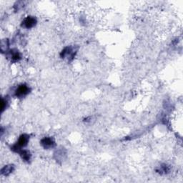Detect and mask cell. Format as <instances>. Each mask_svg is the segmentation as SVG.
Wrapping results in <instances>:
<instances>
[{"label": "cell", "mask_w": 183, "mask_h": 183, "mask_svg": "<svg viewBox=\"0 0 183 183\" xmlns=\"http://www.w3.org/2000/svg\"><path fill=\"white\" fill-rule=\"evenodd\" d=\"M30 88L26 85H21L15 90V95L17 97H23L30 92Z\"/></svg>", "instance_id": "6da1fadb"}, {"label": "cell", "mask_w": 183, "mask_h": 183, "mask_svg": "<svg viewBox=\"0 0 183 183\" xmlns=\"http://www.w3.org/2000/svg\"><path fill=\"white\" fill-rule=\"evenodd\" d=\"M37 24V19L33 16H28L22 22V26L26 29L32 28Z\"/></svg>", "instance_id": "7a4b0ae2"}, {"label": "cell", "mask_w": 183, "mask_h": 183, "mask_svg": "<svg viewBox=\"0 0 183 183\" xmlns=\"http://www.w3.org/2000/svg\"><path fill=\"white\" fill-rule=\"evenodd\" d=\"M41 143H42L43 147L46 148V149L53 147L55 145V141L52 138H50V137H44V139H42Z\"/></svg>", "instance_id": "3957f363"}, {"label": "cell", "mask_w": 183, "mask_h": 183, "mask_svg": "<svg viewBox=\"0 0 183 183\" xmlns=\"http://www.w3.org/2000/svg\"><path fill=\"white\" fill-rule=\"evenodd\" d=\"M29 139H30V137L28 136L27 135H22L20 136L19 141H18L17 143V146H16V147L19 148V147H24V146H26L27 145Z\"/></svg>", "instance_id": "277c9868"}, {"label": "cell", "mask_w": 183, "mask_h": 183, "mask_svg": "<svg viewBox=\"0 0 183 183\" xmlns=\"http://www.w3.org/2000/svg\"><path fill=\"white\" fill-rule=\"evenodd\" d=\"M10 57L12 61H18L21 59V55H20L19 52L17 50H12L10 52Z\"/></svg>", "instance_id": "5b68a950"}, {"label": "cell", "mask_w": 183, "mask_h": 183, "mask_svg": "<svg viewBox=\"0 0 183 183\" xmlns=\"http://www.w3.org/2000/svg\"><path fill=\"white\" fill-rule=\"evenodd\" d=\"M13 171V165H7L2 170V173L4 175H8Z\"/></svg>", "instance_id": "8992f818"}, {"label": "cell", "mask_w": 183, "mask_h": 183, "mask_svg": "<svg viewBox=\"0 0 183 183\" xmlns=\"http://www.w3.org/2000/svg\"><path fill=\"white\" fill-rule=\"evenodd\" d=\"M20 155L22 159H23L24 161H29L30 160V157H31V154L29 151L27 150H23L20 153Z\"/></svg>", "instance_id": "52a82bcc"}]
</instances>
